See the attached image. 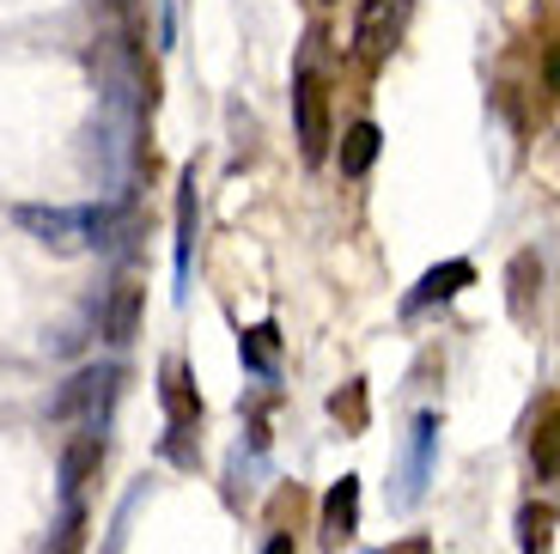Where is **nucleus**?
<instances>
[{
    "instance_id": "1",
    "label": "nucleus",
    "mask_w": 560,
    "mask_h": 554,
    "mask_svg": "<svg viewBox=\"0 0 560 554\" xmlns=\"http://www.w3.org/2000/svg\"><path fill=\"white\" fill-rule=\"evenodd\" d=\"M13 220L25 226L43 250H56V256H85V250L110 244L116 213L110 208H43V201H19Z\"/></svg>"
},
{
    "instance_id": "2",
    "label": "nucleus",
    "mask_w": 560,
    "mask_h": 554,
    "mask_svg": "<svg viewBox=\"0 0 560 554\" xmlns=\"http://www.w3.org/2000/svg\"><path fill=\"white\" fill-rule=\"evenodd\" d=\"M116 384H122V366H85V372H73L68 384L49 396V415H56V420L92 415V427H98V408H110V402H116Z\"/></svg>"
},
{
    "instance_id": "3",
    "label": "nucleus",
    "mask_w": 560,
    "mask_h": 554,
    "mask_svg": "<svg viewBox=\"0 0 560 554\" xmlns=\"http://www.w3.org/2000/svg\"><path fill=\"white\" fill-rule=\"evenodd\" d=\"M293 123H299V153L317 165L336 135H329V92H323V80L311 68H299V80H293Z\"/></svg>"
},
{
    "instance_id": "4",
    "label": "nucleus",
    "mask_w": 560,
    "mask_h": 554,
    "mask_svg": "<svg viewBox=\"0 0 560 554\" xmlns=\"http://www.w3.org/2000/svg\"><path fill=\"white\" fill-rule=\"evenodd\" d=\"M402 19H408V0H360V19H353V49H360L365 68H378V61L396 49Z\"/></svg>"
},
{
    "instance_id": "5",
    "label": "nucleus",
    "mask_w": 560,
    "mask_h": 554,
    "mask_svg": "<svg viewBox=\"0 0 560 554\" xmlns=\"http://www.w3.org/2000/svg\"><path fill=\"white\" fill-rule=\"evenodd\" d=\"M469 280H476V263H463V256H451V263L427 268V275L415 280V292L402 299V318H420V311H433V305H445V299H457Z\"/></svg>"
},
{
    "instance_id": "6",
    "label": "nucleus",
    "mask_w": 560,
    "mask_h": 554,
    "mask_svg": "<svg viewBox=\"0 0 560 554\" xmlns=\"http://www.w3.org/2000/svg\"><path fill=\"white\" fill-rule=\"evenodd\" d=\"M360 530V475H341L329 494H323V549H341Z\"/></svg>"
},
{
    "instance_id": "7",
    "label": "nucleus",
    "mask_w": 560,
    "mask_h": 554,
    "mask_svg": "<svg viewBox=\"0 0 560 554\" xmlns=\"http://www.w3.org/2000/svg\"><path fill=\"white\" fill-rule=\"evenodd\" d=\"M98 463H104V432L98 427H85V432H73L68 439V451H61V499H80V487L98 475Z\"/></svg>"
},
{
    "instance_id": "8",
    "label": "nucleus",
    "mask_w": 560,
    "mask_h": 554,
    "mask_svg": "<svg viewBox=\"0 0 560 554\" xmlns=\"http://www.w3.org/2000/svg\"><path fill=\"white\" fill-rule=\"evenodd\" d=\"M140 305H147V287H135V280H116L110 287V305H104V342H135L140 330Z\"/></svg>"
},
{
    "instance_id": "9",
    "label": "nucleus",
    "mask_w": 560,
    "mask_h": 554,
    "mask_svg": "<svg viewBox=\"0 0 560 554\" xmlns=\"http://www.w3.org/2000/svg\"><path fill=\"white\" fill-rule=\"evenodd\" d=\"M159 396H165L171 427L201 420V396H196V384H189V372H183V360H165V372H159Z\"/></svg>"
},
{
    "instance_id": "10",
    "label": "nucleus",
    "mask_w": 560,
    "mask_h": 554,
    "mask_svg": "<svg viewBox=\"0 0 560 554\" xmlns=\"http://www.w3.org/2000/svg\"><path fill=\"white\" fill-rule=\"evenodd\" d=\"M378 147H384L378 123H353L348 135H341V147H336V165H341V177H365V171L378 165Z\"/></svg>"
},
{
    "instance_id": "11",
    "label": "nucleus",
    "mask_w": 560,
    "mask_h": 554,
    "mask_svg": "<svg viewBox=\"0 0 560 554\" xmlns=\"http://www.w3.org/2000/svg\"><path fill=\"white\" fill-rule=\"evenodd\" d=\"M189 250H196V171H183L177 183V292L189 280Z\"/></svg>"
},
{
    "instance_id": "12",
    "label": "nucleus",
    "mask_w": 560,
    "mask_h": 554,
    "mask_svg": "<svg viewBox=\"0 0 560 554\" xmlns=\"http://www.w3.org/2000/svg\"><path fill=\"white\" fill-rule=\"evenodd\" d=\"M433 439H439V415H420V420H415V445H408V487H402V506H415V499H420L427 463H433Z\"/></svg>"
},
{
    "instance_id": "13",
    "label": "nucleus",
    "mask_w": 560,
    "mask_h": 554,
    "mask_svg": "<svg viewBox=\"0 0 560 554\" xmlns=\"http://www.w3.org/2000/svg\"><path fill=\"white\" fill-rule=\"evenodd\" d=\"M530 458H536V475L560 487V408H548V420L530 432Z\"/></svg>"
},
{
    "instance_id": "14",
    "label": "nucleus",
    "mask_w": 560,
    "mask_h": 554,
    "mask_svg": "<svg viewBox=\"0 0 560 554\" xmlns=\"http://www.w3.org/2000/svg\"><path fill=\"white\" fill-rule=\"evenodd\" d=\"M512 318H530V292L542 287V263H536L530 250H518V256H512Z\"/></svg>"
},
{
    "instance_id": "15",
    "label": "nucleus",
    "mask_w": 560,
    "mask_h": 554,
    "mask_svg": "<svg viewBox=\"0 0 560 554\" xmlns=\"http://www.w3.org/2000/svg\"><path fill=\"white\" fill-rule=\"evenodd\" d=\"M548 542H555V506H524L518 512V549L548 554Z\"/></svg>"
},
{
    "instance_id": "16",
    "label": "nucleus",
    "mask_w": 560,
    "mask_h": 554,
    "mask_svg": "<svg viewBox=\"0 0 560 554\" xmlns=\"http://www.w3.org/2000/svg\"><path fill=\"white\" fill-rule=\"evenodd\" d=\"M238 354H244V366L250 372H275V323H256L250 335H238Z\"/></svg>"
},
{
    "instance_id": "17",
    "label": "nucleus",
    "mask_w": 560,
    "mask_h": 554,
    "mask_svg": "<svg viewBox=\"0 0 560 554\" xmlns=\"http://www.w3.org/2000/svg\"><path fill=\"white\" fill-rule=\"evenodd\" d=\"M85 549V506L73 499L68 512H61V524H56V536H49V549L43 554H80Z\"/></svg>"
},
{
    "instance_id": "18",
    "label": "nucleus",
    "mask_w": 560,
    "mask_h": 554,
    "mask_svg": "<svg viewBox=\"0 0 560 554\" xmlns=\"http://www.w3.org/2000/svg\"><path fill=\"white\" fill-rule=\"evenodd\" d=\"M548 92L560 97V49H555V56H548Z\"/></svg>"
},
{
    "instance_id": "19",
    "label": "nucleus",
    "mask_w": 560,
    "mask_h": 554,
    "mask_svg": "<svg viewBox=\"0 0 560 554\" xmlns=\"http://www.w3.org/2000/svg\"><path fill=\"white\" fill-rule=\"evenodd\" d=\"M262 554H299V549H293V536H268Z\"/></svg>"
}]
</instances>
